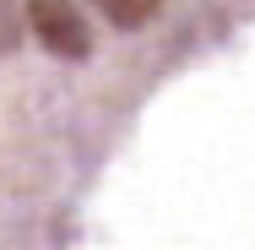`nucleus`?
Segmentation results:
<instances>
[{
    "mask_svg": "<svg viewBox=\"0 0 255 250\" xmlns=\"http://www.w3.org/2000/svg\"><path fill=\"white\" fill-rule=\"evenodd\" d=\"M22 27L49 54H60V60H82V54L93 49V33H87V22H82V11L71 0H27Z\"/></svg>",
    "mask_w": 255,
    "mask_h": 250,
    "instance_id": "nucleus-1",
    "label": "nucleus"
},
{
    "mask_svg": "<svg viewBox=\"0 0 255 250\" xmlns=\"http://www.w3.org/2000/svg\"><path fill=\"white\" fill-rule=\"evenodd\" d=\"M93 5H98L114 27H147L157 11H163V0H93Z\"/></svg>",
    "mask_w": 255,
    "mask_h": 250,
    "instance_id": "nucleus-2",
    "label": "nucleus"
},
{
    "mask_svg": "<svg viewBox=\"0 0 255 250\" xmlns=\"http://www.w3.org/2000/svg\"><path fill=\"white\" fill-rule=\"evenodd\" d=\"M16 44H22V5L0 0V54H11Z\"/></svg>",
    "mask_w": 255,
    "mask_h": 250,
    "instance_id": "nucleus-3",
    "label": "nucleus"
}]
</instances>
